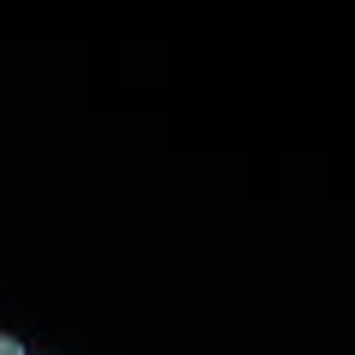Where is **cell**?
<instances>
[{"label":"cell","instance_id":"6da1fadb","mask_svg":"<svg viewBox=\"0 0 355 355\" xmlns=\"http://www.w3.org/2000/svg\"><path fill=\"white\" fill-rule=\"evenodd\" d=\"M0 355H18V343H12V338H0Z\"/></svg>","mask_w":355,"mask_h":355}]
</instances>
